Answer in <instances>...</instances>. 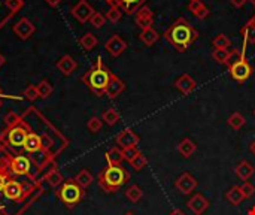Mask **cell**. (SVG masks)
<instances>
[{
  "mask_svg": "<svg viewBox=\"0 0 255 215\" xmlns=\"http://www.w3.org/2000/svg\"><path fill=\"white\" fill-rule=\"evenodd\" d=\"M163 38L176 51L185 52L198 39V32L187 18L179 17L167 27V30L163 33Z\"/></svg>",
  "mask_w": 255,
  "mask_h": 215,
  "instance_id": "obj_1",
  "label": "cell"
},
{
  "mask_svg": "<svg viewBox=\"0 0 255 215\" xmlns=\"http://www.w3.org/2000/svg\"><path fill=\"white\" fill-rule=\"evenodd\" d=\"M110 78H112V72L103 63L102 57H97L96 63L82 75V82L87 85L96 96L102 97L106 93Z\"/></svg>",
  "mask_w": 255,
  "mask_h": 215,
  "instance_id": "obj_2",
  "label": "cell"
},
{
  "mask_svg": "<svg viewBox=\"0 0 255 215\" xmlns=\"http://www.w3.org/2000/svg\"><path fill=\"white\" fill-rule=\"evenodd\" d=\"M130 179V173L126 167L120 166H109L100 170L97 176V182L103 191L106 193H115L118 191L124 184Z\"/></svg>",
  "mask_w": 255,
  "mask_h": 215,
  "instance_id": "obj_3",
  "label": "cell"
},
{
  "mask_svg": "<svg viewBox=\"0 0 255 215\" xmlns=\"http://www.w3.org/2000/svg\"><path fill=\"white\" fill-rule=\"evenodd\" d=\"M59 199L66 205V208H75L85 196V190L79 186L75 179H67L63 182V186L59 190Z\"/></svg>",
  "mask_w": 255,
  "mask_h": 215,
  "instance_id": "obj_4",
  "label": "cell"
},
{
  "mask_svg": "<svg viewBox=\"0 0 255 215\" xmlns=\"http://www.w3.org/2000/svg\"><path fill=\"white\" fill-rule=\"evenodd\" d=\"M32 132L30 126L27 124V122L22 119L20 124L14 126V127H9L6 129L5 132V138H6V142L11 145V146H15V148H22L24 146V142L28 136V133Z\"/></svg>",
  "mask_w": 255,
  "mask_h": 215,
  "instance_id": "obj_5",
  "label": "cell"
},
{
  "mask_svg": "<svg viewBox=\"0 0 255 215\" xmlns=\"http://www.w3.org/2000/svg\"><path fill=\"white\" fill-rule=\"evenodd\" d=\"M22 8H24L22 0H0V30H2Z\"/></svg>",
  "mask_w": 255,
  "mask_h": 215,
  "instance_id": "obj_6",
  "label": "cell"
},
{
  "mask_svg": "<svg viewBox=\"0 0 255 215\" xmlns=\"http://www.w3.org/2000/svg\"><path fill=\"white\" fill-rule=\"evenodd\" d=\"M229 72H230V76L234 81L245 82L252 75V66L249 65V61L246 60V57H242L239 61H236L232 68H229Z\"/></svg>",
  "mask_w": 255,
  "mask_h": 215,
  "instance_id": "obj_7",
  "label": "cell"
},
{
  "mask_svg": "<svg viewBox=\"0 0 255 215\" xmlns=\"http://www.w3.org/2000/svg\"><path fill=\"white\" fill-rule=\"evenodd\" d=\"M105 2L112 8H118L121 12L127 14V15H133L136 14L142 6H145V3L148 0H105Z\"/></svg>",
  "mask_w": 255,
  "mask_h": 215,
  "instance_id": "obj_8",
  "label": "cell"
},
{
  "mask_svg": "<svg viewBox=\"0 0 255 215\" xmlns=\"http://www.w3.org/2000/svg\"><path fill=\"white\" fill-rule=\"evenodd\" d=\"M3 196L9 200H15V202H21L25 196V187L22 186L21 182L15 181L14 178H11L8 182H6V186L3 189Z\"/></svg>",
  "mask_w": 255,
  "mask_h": 215,
  "instance_id": "obj_9",
  "label": "cell"
},
{
  "mask_svg": "<svg viewBox=\"0 0 255 215\" xmlns=\"http://www.w3.org/2000/svg\"><path fill=\"white\" fill-rule=\"evenodd\" d=\"M72 15L79 21V23H82V24H85V23H88L90 21V18L94 15V8L87 2V0H79V2L72 8Z\"/></svg>",
  "mask_w": 255,
  "mask_h": 215,
  "instance_id": "obj_10",
  "label": "cell"
},
{
  "mask_svg": "<svg viewBox=\"0 0 255 215\" xmlns=\"http://www.w3.org/2000/svg\"><path fill=\"white\" fill-rule=\"evenodd\" d=\"M117 145L121 149H127V148H137L140 138L139 135L133 130V129H124L117 138H115Z\"/></svg>",
  "mask_w": 255,
  "mask_h": 215,
  "instance_id": "obj_11",
  "label": "cell"
},
{
  "mask_svg": "<svg viewBox=\"0 0 255 215\" xmlns=\"http://www.w3.org/2000/svg\"><path fill=\"white\" fill-rule=\"evenodd\" d=\"M198 186L197 179L190 173V172H184L176 181H175V187L178 191H181L182 194H191Z\"/></svg>",
  "mask_w": 255,
  "mask_h": 215,
  "instance_id": "obj_12",
  "label": "cell"
},
{
  "mask_svg": "<svg viewBox=\"0 0 255 215\" xmlns=\"http://www.w3.org/2000/svg\"><path fill=\"white\" fill-rule=\"evenodd\" d=\"M30 169H32V162H30V159L25 157V156H15L9 162V170L14 175H18V176L28 175Z\"/></svg>",
  "mask_w": 255,
  "mask_h": 215,
  "instance_id": "obj_13",
  "label": "cell"
},
{
  "mask_svg": "<svg viewBox=\"0 0 255 215\" xmlns=\"http://www.w3.org/2000/svg\"><path fill=\"white\" fill-rule=\"evenodd\" d=\"M36 32V27H35V24L28 20V18H25V17H22L17 24H14V33L21 39V41H27V39H30L32 38V35Z\"/></svg>",
  "mask_w": 255,
  "mask_h": 215,
  "instance_id": "obj_14",
  "label": "cell"
},
{
  "mask_svg": "<svg viewBox=\"0 0 255 215\" xmlns=\"http://www.w3.org/2000/svg\"><path fill=\"white\" fill-rule=\"evenodd\" d=\"M105 48H106V51H107L112 57H120V55L127 49V42H126L121 36H118V35H112V36L106 41Z\"/></svg>",
  "mask_w": 255,
  "mask_h": 215,
  "instance_id": "obj_15",
  "label": "cell"
},
{
  "mask_svg": "<svg viewBox=\"0 0 255 215\" xmlns=\"http://www.w3.org/2000/svg\"><path fill=\"white\" fill-rule=\"evenodd\" d=\"M209 200L202 194V193H195L194 196H191V199L187 202L188 209L194 214V215H202L208 208H209Z\"/></svg>",
  "mask_w": 255,
  "mask_h": 215,
  "instance_id": "obj_16",
  "label": "cell"
},
{
  "mask_svg": "<svg viewBox=\"0 0 255 215\" xmlns=\"http://www.w3.org/2000/svg\"><path fill=\"white\" fill-rule=\"evenodd\" d=\"M134 21H136V24H137L142 30H147V28L152 27V24H154V12H152L151 8H148V6H142V8L136 12Z\"/></svg>",
  "mask_w": 255,
  "mask_h": 215,
  "instance_id": "obj_17",
  "label": "cell"
},
{
  "mask_svg": "<svg viewBox=\"0 0 255 215\" xmlns=\"http://www.w3.org/2000/svg\"><path fill=\"white\" fill-rule=\"evenodd\" d=\"M124 90H126V82H124L121 78H118L117 75L112 73L110 82H109V85H107V88H106V93H105V95H106L109 99H117Z\"/></svg>",
  "mask_w": 255,
  "mask_h": 215,
  "instance_id": "obj_18",
  "label": "cell"
},
{
  "mask_svg": "<svg viewBox=\"0 0 255 215\" xmlns=\"http://www.w3.org/2000/svg\"><path fill=\"white\" fill-rule=\"evenodd\" d=\"M57 69H59L64 76H70L75 71H76V68H78V63H76V60L72 57V55H62L60 57V60L57 61Z\"/></svg>",
  "mask_w": 255,
  "mask_h": 215,
  "instance_id": "obj_19",
  "label": "cell"
},
{
  "mask_svg": "<svg viewBox=\"0 0 255 215\" xmlns=\"http://www.w3.org/2000/svg\"><path fill=\"white\" fill-rule=\"evenodd\" d=\"M175 88L176 90H179L182 95H190V93H192V91L195 90V87H197V82H195V79H192L188 73H184V75H181L179 78H176V81H175Z\"/></svg>",
  "mask_w": 255,
  "mask_h": 215,
  "instance_id": "obj_20",
  "label": "cell"
},
{
  "mask_svg": "<svg viewBox=\"0 0 255 215\" xmlns=\"http://www.w3.org/2000/svg\"><path fill=\"white\" fill-rule=\"evenodd\" d=\"M27 152H39L41 149L45 148L43 145V139L39 133H35V132H30L24 142V146H22Z\"/></svg>",
  "mask_w": 255,
  "mask_h": 215,
  "instance_id": "obj_21",
  "label": "cell"
},
{
  "mask_svg": "<svg viewBox=\"0 0 255 215\" xmlns=\"http://www.w3.org/2000/svg\"><path fill=\"white\" fill-rule=\"evenodd\" d=\"M188 11L198 20H206L211 14L209 8L205 5L203 0H191L188 3Z\"/></svg>",
  "mask_w": 255,
  "mask_h": 215,
  "instance_id": "obj_22",
  "label": "cell"
},
{
  "mask_svg": "<svg viewBox=\"0 0 255 215\" xmlns=\"http://www.w3.org/2000/svg\"><path fill=\"white\" fill-rule=\"evenodd\" d=\"M234 172H236V175H237V178H239V179H242L243 182H246V181H248V179H249L252 175H254L255 167H254V165H252L251 162L243 160V162H240V163L236 166Z\"/></svg>",
  "mask_w": 255,
  "mask_h": 215,
  "instance_id": "obj_23",
  "label": "cell"
},
{
  "mask_svg": "<svg viewBox=\"0 0 255 215\" xmlns=\"http://www.w3.org/2000/svg\"><path fill=\"white\" fill-rule=\"evenodd\" d=\"M225 200L229 203H232V205H234V206L243 203L245 196H243V191H242L240 186H234L230 190H227L225 191Z\"/></svg>",
  "mask_w": 255,
  "mask_h": 215,
  "instance_id": "obj_24",
  "label": "cell"
},
{
  "mask_svg": "<svg viewBox=\"0 0 255 215\" xmlns=\"http://www.w3.org/2000/svg\"><path fill=\"white\" fill-rule=\"evenodd\" d=\"M123 160H124V156H123V149L120 146H112L106 152V162L109 166H120Z\"/></svg>",
  "mask_w": 255,
  "mask_h": 215,
  "instance_id": "obj_25",
  "label": "cell"
},
{
  "mask_svg": "<svg viewBox=\"0 0 255 215\" xmlns=\"http://www.w3.org/2000/svg\"><path fill=\"white\" fill-rule=\"evenodd\" d=\"M178 151L179 154L185 159H190L194 152L197 151V145L190 139V138H184L179 143H178Z\"/></svg>",
  "mask_w": 255,
  "mask_h": 215,
  "instance_id": "obj_26",
  "label": "cell"
},
{
  "mask_svg": "<svg viewBox=\"0 0 255 215\" xmlns=\"http://www.w3.org/2000/svg\"><path fill=\"white\" fill-rule=\"evenodd\" d=\"M139 39L144 42L147 47H152L160 39V35H158V32L155 28L149 27L147 30H142V32L139 33Z\"/></svg>",
  "mask_w": 255,
  "mask_h": 215,
  "instance_id": "obj_27",
  "label": "cell"
},
{
  "mask_svg": "<svg viewBox=\"0 0 255 215\" xmlns=\"http://www.w3.org/2000/svg\"><path fill=\"white\" fill-rule=\"evenodd\" d=\"M79 186L85 190L87 187H90L91 184H93V181H94V178H93V175L87 170V169H82V170H79L78 172V175L73 178Z\"/></svg>",
  "mask_w": 255,
  "mask_h": 215,
  "instance_id": "obj_28",
  "label": "cell"
},
{
  "mask_svg": "<svg viewBox=\"0 0 255 215\" xmlns=\"http://www.w3.org/2000/svg\"><path fill=\"white\" fill-rule=\"evenodd\" d=\"M97 44H99V41H97L96 35H93V33H90V32H87V33H85V35L79 39V45H81L85 51L94 49V48L97 47Z\"/></svg>",
  "mask_w": 255,
  "mask_h": 215,
  "instance_id": "obj_29",
  "label": "cell"
},
{
  "mask_svg": "<svg viewBox=\"0 0 255 215\" xmlns=\"http://www.w3.org/2000/svg\"><path fill=\"white\" fill-rule=\"evenodd\" d=\"M240 35L245 41V45H243V52H245V47L246 45H254L255 44V27H251L248 24H245L242 28H240Z\"/></svg>",
  "mask_w": 255,
  "mask_h": 215,
  "instance_id": "obj_30",
  "label": "cell"
},
{
  "mask_svg": "<svg viewBox=\"0 0 255 215\" xmlns=\"http://www.w3.org/2000/svg\"><path fill=\"white\" fill-rule=\"evenodd\" d=\"M245 122H246V119L240 112H233L229 117V119H227V124H229L233 130H240L245 126Z\"/></svg>",
  "mask_w": 255,
  "mask_h": 215,
  "instance_id": "obj_31",
  "label": "cell"
},
{
  "mask_svg": "<svg viewBox=\"0 0 255 215\" xmlns=\"http://www.w3.org/2000/svg\"><path fill=\"white\" fill-rule=\"evenodd\" d=\"M102 119H103V122H106L107 126H115L117 122L120 121V114H118L117 109L109 108L102 114Z\"/></svg>",
  "mask_w": 255,
  "mask_h": 215,
  "instance_id": "obj_32",
  "label": "cell"
},
{
  "mask_svg": "<svg viewBox=\"0 0 255 215\" xmlns=\"http://www.w3.org/2000/svg\"><path fill=\"white\" fill-rule=\"evenodd\" d=\"M126 197H127L131 203H137L142 197H144V191H142V189H140L139 186L133 184V186H130V187L126 190Z\"/></svg>",
  "mask_w": 255,
  "mask_h": 215,
  "instance_id": "obj_33",
  "label": "cell"
},
{
  "mask_svg": "<svg viewBox=\"0 0 255 215\" xmlns=\"http://www.w3.org/2000/svg\"><path fill=\"white\" fill-rule=\"evenodd\" d=\"M232 45V41L227 38L224 33H219L216 35L213 39H212V47L215 49H229V47Z\"/></svg>",
  "mask_w": 255,
  "mask_h": 215,
  "instance_id": "obj_34",
  "label": "cell"
},
{
  "mask_svg": "<svg viewBox=\"0 0 255 215\" xmlns=\"http://www.w3.org/2000/svg\"><path fill=\"white\" fill-rule=\"evenodd\" d=\"M36 87H38L39 97H41V99H46V97H49V96L52 95V91H54L52 85H51L48 81H45V79H42Z\"/></svg>",
  "mask_w": 255,
  "mask_h": 215,
  "instance_id": "obj_35",
  "label": "cell"
},
{
  "mask_svg": "<svg viewBox=\"0 0 255 215\" xmlns=\"http://www.w3.org/2000/svg\"><path fill=\"white\" fill-rule=\"evenodd\" d=\"M46 181H48V184H49L51 187H59L60 184L63 182V176H62V173L57 170V169H52L46 175Z\"/></svg>",
  "mask_w": 255,
  "mask_h": 215,
  "instance_id": "obj_36",
  "label": "cell"
},
{
  "mask_svg": "<svg viewBox=\"0 0 255 215\" xmlns=\"http://www.w3.org/2000/svg\"><path fill=\"white\" fill-rule=\"evenodd\" d=\"M130 165H131V167H133L134 170H142V169H144V167L148 165V159L139 151V154L130 162Z\"/></svg>",
  "mask_w": 255,
  "mask_h": 215,
  "instance_id": "obj_37",
  "label": "cell"
},
{
  "mask_svg": "<svg viewBox=\"0 0 255 215\" xmlns=\"http://www.w3.org/2000/svg\"><path fill=\"white\" fill-rule=\"evenodd\" d=\"M103 127V119L99 118V117H91L87 122V129L91 132V133H99Z\"/></svg>",
  "mask_w": 255,
  "mask_h": 215,
  "instance_id": "obj_38",
  "label": "cell"
},
{
  "mask_svg": "<svg viewBox=\"0 0 255 215\" xmlns=\"http://www.w3.org/2000/svg\"><path fill=\"white\" fill-rule=\"evenodd\" d=\"M242 57H245V52L243 51H239V49H232L229 52V57H227V61H225V66L227 68H232L236 61H239Z\"/></svg>",
  "mask_w": 255,
  "mask_h": 215,
  "instance_id": "obj_39",
  "label": "cell"
},
{
  "mask_svg": "<svg viewBox=\"0 0 255 215\" xmlns=\"http://www.w3.org/2000/svg\"><path fill=\"white\" fill-rule=\"evenodd\" d=\"M22 96H24L27 100H30V102H35V100L41 99V97H39V91H38V87H36V85H28V87L24 90Z\"/></svg>",
  "mask_w": 255,
  "mask_h": 215,
  "instance_id": "obj_40",
  "label": "cell"
},
{
  "mask_svg": "<svg viewBox=\"0 0 255 215\" xmlns=\"http://www.w3.org/2000/svg\"><path fill=\"white\" fill-rule=\"evenodd\" d=\"M230 49H213L212 51V58L219 65H225L227 57H229Z\"/></svg>",
  "mask_w": 255,
  "mask_h": 215,
  "instance_id": "obj_41",
  "label": "cell"
},
{
  "mask_svg": "<svg viewBox=\"0 0 255 215\" xmlns=\"http://www.w3.org/2000/svg\"><path fill=\"white\" fill-rule=\"evenodd\" d=\"M11 179L9 176V167L3 166V165H0V193L3 191L5 186H6V182Z\"/></svg>",
  "mask_w": 255,
  "mask_h": 215,
  "instance_id": "obj_42",
  "label": "cell"
},
{
  "mask_svg": "<svg viewBox=\"0 0 255 215\" xmlns=\"http://www.w3.org/2000/svg\"><path fill=\"white\" fill-rule=\"evenodd\" d=\"M106 23V17L100 12H94V15L90 18V24L94 27V28H102Z\"/></svg>",
  "mask_w": 255,
  "mask_h": 215,
  "instance_id": "obj_43",
  "label": "cell"
},
{
  "mask_svg": "<svg viewBox=\"0 0 255 215\" xmlns=\"http://www.w3.org/2000/svg\"><path fill=\"white\" fill-rule=\"evenodd\" d=\"M21 121H22V117H20V115H18V114H15V112H9V114L5 117V122H6L8 129H9V127L17 126V124H20Z\"/></svg>",
  "mask_w": 255,
  "mask_h": 215,
  "instance_id": "obj_44",
  "label": "cell"
},
{
  "mask_svg": "<svg viewBox=\"0 0 255 215\" xmlns=\"http://www.w3.org/2000/svg\"><path fill=\"white\" fill-rule=\"evenodd\" d=\"M123 17V12L118 9V8H110L107 12H106V20H109L110 23H118Z\"/></svg>",
  "mask_w": 255,
  "mask_h": 215,
  "instance_id": "obj_45",
  "label": "cell"
},
{
  "mask_svg": "<svg viewBox=\"0 0 255 215\" xmlns=\"http://www.w3.org/2000/svg\"><path fill=\"white\" fill-rule=\"evenodd\" d=\"M240 189H242V191H243V196H245V199H249V197H252L254 194H255V187L252 186L251 182H243L242 186H240Z\"/></svg>",
  "mask_w": 255,
  "mask_h": 215,
  "instance_id": "obj_46",
  "label": "cell"
},
{
  "mask_svg": "<svg viewBox=\"0 0 255 215\" xmlns=\"http://www.w3.org/2000/svg\"><path fill=\"white\" fill-rule=\"evenodd\" d=\"M139 154V149L137 148H127V149H123V156H124V160H127L128 163Z\"/></svg>",
  "mask_w": 255,
  "mask_h": 215,
  "instance_id": "obj_47",
  "label": "cell"
},
{
  "mask_svg": "<svg viewBox=\"0 0 255 215\" xmlns=\"http://www.w3.org/2000/svg\"><path fill=\"white\" fill-rule=\"evenodd\" d=\"M248 2H249V0H230V3H232L234 8H237V9L243 8Z\"/></svg>",
  "mask_w": 255,
  "mask_h": 215,
  "instance_id": "obj_48",
  "label": "cell"
},
{
  "mask_svg": "<svg viewBox=\"0 0 255 215\" xmlns=\"http://www.w3.org/2000/svg\"><path fill=\"white\" fill-rule=\"evenodd\" d=\"M45 2H46L48 6H51V8H57V6H60L62 0H45Z\"/></svg>",
  "mask_w": 255,
  "mask_h": 215,
  "instance_id": "obj_49",
  "label": "cell"
},
{
  "mask_svg": "<svg viewBox=\"0 0 255 215\" xmlns=\"http://www.w3.org/2000/svg\"><path fill=\"white\" fill-rule=\"evenodd\" d=\"M5 63H6V58H5V55L2 52H0V68H3Z\"/></svg>",
  "mask_w": 255,
  "mask_h": 215,
  "instance_id": "obj_50",
  "label": "cell"
},
{
  "mask_svg": "<svg viewBox=\"0 0 255 215\" xmlns=\"http://www.w3.org/2000/svg\"><path fill=\"white\" fill-rule=\"evenodd\" d=\"M248 25H251V27H255V15L252 17V18H249V21L246 23Z\"/></svg>",
  "mask_w": 255,
  "mask_h": 215,
  "instance_id": "obj_51",
  "label": "cell"
},
{
  "mask_svg": "<svg viewBox=\"0 0 255 215\" xmlns=\"http://www.w3.org/2000/svg\"><path fill=\"white\" fill-rule=\"evenodd\" d=\"M249 151H251V152H252V154L255 156V141H254V142H252V143L249 145Z\"/></svg>",
  "mask_w": 255,
  "mask_h": 215,
  "instance_id": "obj_52",
  "label": "cell"
},
{
  "mask_svg": "<svg viewBox=\"0 0 255 215\" xmlns=\"http://www.w3.org/2000/svg\"><path fill=\"white\" fill-rule=\"evenodd\" d=\"M248 215H255V206H252V208L249 209V212H248Z\"/></svg>",
  "mask_w": 255,
  "mask_h": 215,
  "instance_id": "obj_53",
  "label": "cell"
},
{
  "mask_svg": "<svg viewBox=\"0 0 255 215\" xmlns=\"http://www.w3.org/2000/svg\"><path fill=\"white\" fill-rule=\"evenodd\" d=\"M249 2H251V5H252V6L255 8V0H249Z\"/></svg>",
  "mask_w": 255,
  "mask_h": 215,
  "instance_id": "obj_54",
  "label": "cell"
},
{
  "mask_svg": "<svg viewBox=\"0 0 255 215\" xmlns=\"http://www.w3.org/2000/svg\"><path fill=\"white\" fill-rule=\"evenodd\" d=\"M124 215H136V214H134V212H126Z\"/></svg>",
  "mask_w": 255,
  "mask_h": 215,
  "instance_id": "obj_55",
  "label": "cell"
},
{
  "mask_svg": "<svg viewBox=\"0 0 255 215\" xmlns=\"http://www.w3.org/2000/svg\"><path fill=\"white\" fill-rule=\"evenodd\" d=\"M254 115H255V109H254Z\"/></svg>",
  "mask_w": 255,
  "mask_h": 215,
  "instance_id": "obj_56",
  "label": "cell"
},
{
  "mask_svg": "<svg viewBox=\"0 0 255 215\" xmlns=\"http://www.w3.org/2000/svg\"><path fill=\"white\" fill-rule=\"evenodd\" d=\"M0 106H2V105H0Z\"/></svg>",
  "mask_w": 255,
  "mask_h": 215,
  "instance_id": "obj_57",
  "label": "cell"
}]
</instances>
